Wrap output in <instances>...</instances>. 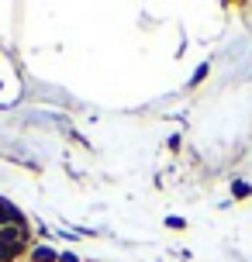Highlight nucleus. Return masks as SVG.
I'll list each match as a JSON object with an SVG mask.
<instances>
[{"instance_id": "nucleus-1", "label": "nucleus", "mask_w": 252, "mask_h": 262, "mask_svg": "<svg viewBox=\"0 0 252 262\" xmlns=\"http://www.w3.org/2000/svg\"><path fill=\"white\" fill-rule=\"evenodd\" d=\"M7 224H25V217H21L11 204H4V200H0V228H7Z\"/></svg>"}, {"instance_id": "nucleus-2", "label": "nucleus", "mask_w": 252, "mask_h": 262, "mask_svg": "<svg viewBox=\"0 0 252 262\" xmlns=\"http://www.w3.org/2000/svg\"><path fill=\"white\" fill-rule=\"evenodd\" d=\"M31 262H59V252L49 249V245H38V249L31 252Z\"/></svg>"}, {"instance_id": "nucleus-3", "label": "nucleus", "mask_w": 252, "mask_h": 262, "mask_svg": "<svg viewBox=\"0 0 252 262\" xmlns=\"http://www.w3.org/2000/svg\"><path fill=\"white\" fill-rule=\"evenodd\" d=\"M235 196H249V183H235Z\"/></svg>"}, {"instance_id": "nucleus-4", "label": "nucleus", "mask_w": 252, "mask_h": 262, "mask_svg": "<svg viewBox=\"0 0 252 262\" xmlns=\"http://www.w3.org/2000/svg\"><path fill=\"white\" fill-rule=\"evenodd\" d=\"M59 262H80L76 255H59Z\"/></svg>"}]
</instances>
